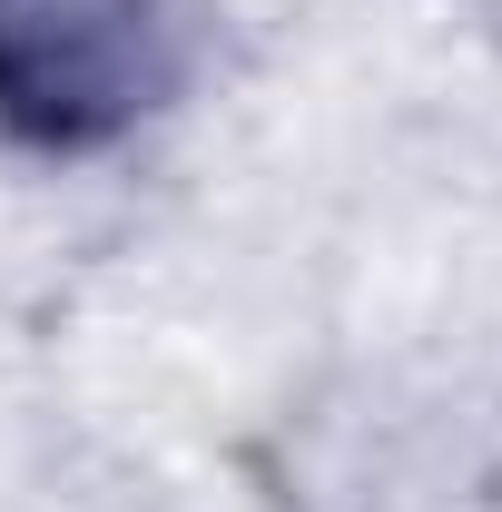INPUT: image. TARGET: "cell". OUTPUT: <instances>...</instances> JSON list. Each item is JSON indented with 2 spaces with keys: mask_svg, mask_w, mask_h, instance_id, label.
Returning a JSON list of instances; mask_svg holds the SVG:
<instances>
[{
  "mask_svg": "<svg viewBox=\"0 0 502 512\" xmlns=\"http://www.w3.org/2000/svg\"><path fill=\"white\" fill-rule=\"evenodd\" d=\"M197 69V0H0V148L109 158Z\"/></svg>",
  "mask_w": 502,
  "mask_h": 512,
  "instance_id": "1",
  "label": "cell"
}]
</instances>
